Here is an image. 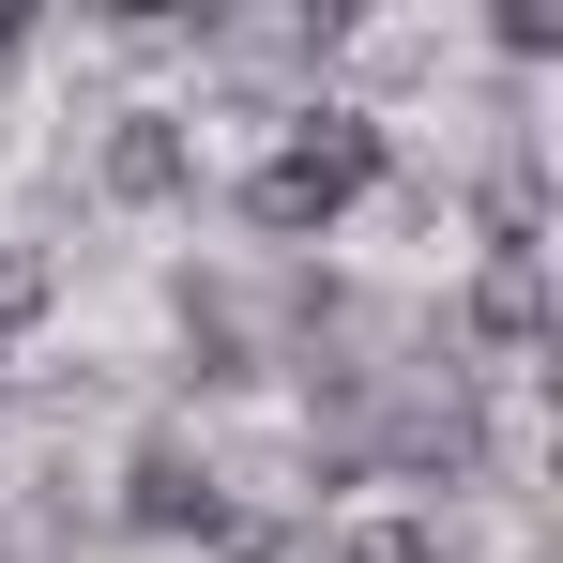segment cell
<instances>
[{
	"label": "cell",
	"mask_w": 563,
	"mask_h": 563,
	"mask_svg": "<svg viewBox=\"0 0 563 563\" xmlns=\"http://www.w3.org/2000/svg\"><path fill=\"white\" fill-rule=\"evenodd\" d=\"M31 320H46V260L0 229V335H31Z\"/></svg>",
	"instance_id": "obj_5"
},
{
	"label": "cell",
	"mask_w": 563,
	"mask_h": 563,
	"mask_svg": "<svg viewBox=\"0 0 563 563\" xmlns=\"http://www.w3.org/2000/svg\"><path fill=\"white\" fill-rule=\"evenodd\" d=\"M15 46H31V0H0V62H15Z\"/></svg>",
	"instance_id": "obj_6"
},
{
	"label": "cell",
	"mask_w": 563,
	"mask_h": 563,
	"mask_svg": "<svg viewBox=\"0 0 563 563\" xmlns=\"http://www.w3.org/2000/svg\"><path fill=\"white\" fill-rule=\"evenodd\" d=\"M137 549H229L244 533V487H229V442L213 427H137L122 442V503H107Z\"/></svg>",
	"instance_id": "obj_2"
},
{
	"label": "cell",
	"mask_w": 563,
	"mask_h": 563,
	"mask_svg": "<svg viewBox=\"0 0 563 563\" xmlns=\"http://www.w3.org/2000/svg\"><path fill=\"white\" fill-rule=\"evenodd\" d=\"M487 46H503V62H563V15L549 0H487Z\"/></svg>",
	"instance_id": "obj_4"
},
{
	"label": "cell",
	"mask_w": 563,
	"mask_h": 563,
	"mask_svg": "<svg viewBox=\"0 0 563 563\" xmlns=\"http://www.w3.org/2000/svg\"><path fill=\"white\" fill-rule=\"evenodd\" d=\"M0 427H15V380H0Z\"/></svg>",
	"instance_id": "obj_8"
},
{
	"label": "cell",
	"mask_w": 563,
	"mask_h": 563,
	"mask_svg": "<svg viewBox=\"0 0 563 563\" xmlns=\"http://www.w3.org/2000/svg\"><path fill=\"white\" fill-rule=\"evenodd\" d=\"M0 563H31V549H15V518H0Z\"/></svg>",
	"instance_id": "obj_7"
},
{
	"label": "cell",
	"mask_w": 563,
	"mask_h": 563,
	"mask_svg": "<svg viewBox=\"0 0 563 563\" xmlns=\"http://www.w3.org/2000/svg\"><path fill=\"white\" fill-rule=\"evenodd\" d=\"M198 184H213V153H198V107L184 92L92 107V198H107V213H184Z\"/></svg>",
	"instance_id": "obj_3"
},
{
	"label": "cell",
	"mask_w": 563,
	"mask_h": 563,
	"mask_svg": "<svg viewBox=\"0 0 563 563\" xmlns=\"http://www.w3.org/2000/svg\"><path fill=\"white\" fill-rule=\"evenodd\" d=\"M380 184H396V122H366L351 92H305L275 137L229 168V213H244L260 244H289V260H305V244H335Z\"/></svg>",
	"instance_id": "obj_1"
}]
</instances>
